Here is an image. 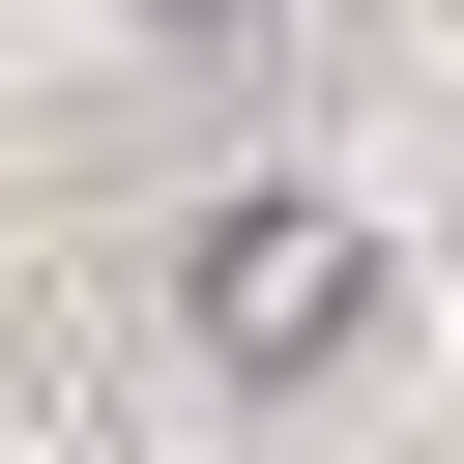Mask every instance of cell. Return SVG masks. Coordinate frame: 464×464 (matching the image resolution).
Returning <instances> with one entry per match:
<instances>
[{
	"mask_svg": "<svg viewBox=\"0 0 464 464\" xmlns=\"http://www.w3.org/2000/svg\"><path fill=\"white\" fill-rule=\"evenodd\" d=\"M203 319H261V348H319V319H348V261H319V203H232V232H203Z\"/></svg>",
	"mask_w": 464,
	"mask_h": 464,
	"instance_id": "obj_1",
	"label": "cell"
}]
</instances>
